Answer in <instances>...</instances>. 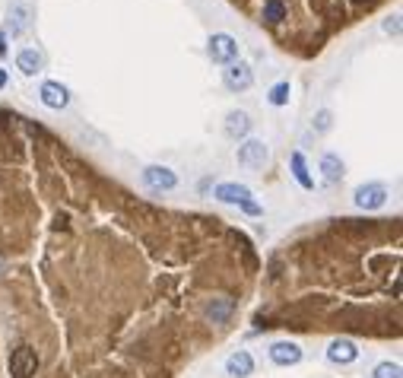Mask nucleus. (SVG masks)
Here are the masks:
<instances>
[{
  "label": "nucleus",
  "instance_id": "1",
  "mask_svg": "<svg viewBox=\"0 0 403 378\" xmlns=\"http://www.w3.org/2000/svg\"><path fill=\"white\" fill-rule=\"evenodd\" d=\"M216 200H223V204H239L245 213H251V216H257V213H264L261 207L251 200V188L248 184H235V182H225L216 188Z\"/></svg>",
  "mask_w": 403,
  "mask_h": 378
},
{
  "label": "nucleus",
  "instance_id": "2",
  "mask_svg": "<svg viewBox=\"0 0 403 378\" xmlns=\"http://www.w3.org/2000/svg\"><path fill=\"white\" fill-rule=\"evenodd\" d=\"M38 353L29 347V343H19V347L10 353V375L13 378H35L38 372Z\"/></svg>",
  "mask_w": 403,
  "mask_h": 378
},
{
  "label": "nucleus",
  "instance_id": "3",
  "mask_svg": "<svg viewBox=\"0 0 403 378\" xmlns=\"http://www.w3.org/2000/svg\"><path fill=\"white\" fill-rule=\"evenodd\" d=\"M388 184L381 182H368V184H359L356 194H352V200H356L359 210H381V207L388 204Z\"/></svg>",
  "mask_w": 403,
  "mask_h": 378
},
{
  "label": "nucleus",
  "instance_id": "4",
  "mask_svg": "<svg viewBox=\"0 0 403 378\" xmlns=\"http://www.w3.org/2000/svg\"><path fill=\"white\" fill-rule=\"evenodd\" d=\"M207 54L216 64H232L235 54H239V42L232 35H225V32H216V35H209V42H207Z\"/></svg>",
  "mask_w": 403,
  "mask_h": 378
},
{
  "label": "nucleus",
  "instance_id": "5",
  "mask_svg": "<svg viewBox=\"0 0 403 378\" xmlns=\"http://www.w3.org/2000/svg\"><path fill=\"white\" fill-rule=\"evenodd\" d=\"M235 159H239V166H245V169H264V162L270 159V150L264 140H248V144L239 146Z\"/></svg>",
  "mask_w": 403,
  "mask_h": 378
},
{
  "label": "nucleus",
  "instance_id": "6",
  "mask_svg": "<svg viewBox=\"0 0 403 378\" xmlns=\"http://www.w3.org/2000/svg\"><path fill=\"white\" fill-rule=\"evenodd\" d=\"M223 80H225V86H229L232 92H245V89H251L254 74H251V67H248L245 61H232L229 67L223 70Z\"/></svg>",
  "mask_w": 403,
  "mask_h": 378
},
{
  "label": "nucleus",
  "instance_id": "7",
  "mask_svg": "<svg viewBox=\"0 0 403 378\" xmlns=\"http://www.w3.org/2000/svg\"><path fill=\"white\" fill-rule=\"evenodd\" d=\"M143 184L153 191H172L178 184V175L169 166H146L143 169Z\"/></svg>",
  "mask_w": 403,
  "mask_h": 378
},
{
  "label": "nucleus",
  "instance_id": "8",
  "mask_svg": "<svg viewBox=\"0 0 403 378\" xmlns=\"http://www.w3.org/2000/svg\"><path fill=\"white\" fill-rule=\"evenodd\" d=\"M327 359L334 366H350L359 359V347L350 341V337H336V341H330L327 347Z\"/></svg>",
  "mask_w": 403,
  "mask_h": 378
},
{
  "label": "nucleus",
  "instance_id": "9",
  "mask_svg": "<svg viewBox=\"0 0 403 378\" xmlns=\"http://www.w3.org/2000/svg\"><path fill=\"white\" fill-rule=\"evenodd\" d=\"M270 359L277 366H299L302 363V347L292 341H277L270 347Z\"/></svg>",
  "mask_w": 403,
  "mask_h": 378
},
{
  "label": "nucleus",
  "instance_id": "10",
  "mask_svg": "<svg viewBox=\"0 0 403 378\" xmlns=\"http://www.w3.org/2000/svg\"><path fill=\"white\" fill-rule=\"evenodd\" d=\"M254 372V356L248 353V350H235V353H229V359H225V375L229 378H248Z\"/></svg>",
  "mask_w": 403,
  "mask_h": 378
},
{
  "label": "nucleus",
  "instance_id": "11",
  "mask_svg": "<svg viewBox=\"0 0 403 378\" xmlns=\"http://www.w3.org/2000/svg\"><path fill=\"white\" fill-rule=\"evenodd\" d=\"M7 19H10V32L23 35V32H29V26H32V7L23 3V0H16V3H10Z\"/></svg>",
  "mask_w": 403,
  "mask_h": 378
},
{
  "label": "nucleus",
  "instance_id": "12",
  "mask_svg": "<svg viewBox=\"0 0 403 378\" xmlns=\"http://www.w3.org/2000/svg\"><path fill=\"white\" fill-rule=\"evenodd\" d=\"M42 102H45L48 108H67L70 105V92H67V86H60V83H54V80H48V83H42Z\"/></svg>",
  "mask_w": 403,
  "mask_h": 378
},
{
  "label": "nucleus",
  "instance_id": "13",
  "mask_svg": "<svg viewBox=\"0 0 403 378\" xmlns=\"http://www.w3.org/2000/svg\"><path fill=\"white\" fill-rule=\"evenodd\" d=\"M16 67L23 70L26 76L42 74V67H45V54L35 51V48H23V51L16 54Z\"/></svg>",
  "mask_w": 403,
  "mask_h": 378
},
{
  "label": "nucleus",
  "instance_id": "14",
  "mask_svg": "<svg viewBox=\"0 0 403 378\" xmlns=\"http://www.w3.org/2000/svg\"><path fill=\"white\" fill-rule=\"evenodd\" d=\"M248 130H251V118L245 112H229V118H225V134L232 140H241V137H248Z\"/></svg>",
  "mask_w": 403,
  "mask_h": 378
},
{
  "label": "nucleus",
  "instance_id": "15",
  "mask_svg": "<svg viewBox=\"0 0 403 378\" xmlns=\"http://www.w3.org/2000/svg\"><path fill=\"white\" fill-rule=\"evenodd\" d=\"M232 311H235V302H232V299H213V302L207 305V318L213 325H225Z\"/></svg>",
  "mask_w": 403,
  "mask_h": 378
},
{
  "label": "nucleus",
  "instance_id": "16",
  "mask_svg": "<svg viewBox=\"0 0 403 378\" xmlns=\"http://www.w3.org/2000/svg\"><path fill=\"white\" fill-rule=\"evenodd\" d=\"M321 172H324V182L334 184L343 178V159L334 156V153H324L321 156Z\"/></svg>",
  "mask_w": 403,
  "mask_h": 378
},
{
  "label": "nucleus",
  "instance_id": "17",
  "mask_svg": "<svg viewBox=\"0 0 403 378\" xmlns=\"http://www.w3.org/2000/svg\"><path fill=\"white\" fill-rule=\"evenodd\" d=\"M289 166H292L295 182H299L305 191H311L314 188V178H311V172H308V166H305V156H302V153H292V156H289Z\"/></svg>",
  "mask_w": 403,
  "mask_h": 378
},
{
  "label": "nucleus",
  "instance_id": "18",
  "mask_svg": "<svg viewBox=\"0 0 403 378\" xmlns=\"http://www.w3.org/2000/svg\"><path fill=\"white\" fill-rule=\"evenodd\" d=\"M283 16H286L283 0H267V3H264V23L277 26V23H283Z\"/></svg>",
  "mask_w": 403,
  "mask_h": 378
},
{
  "label": "nucleus",
  "instance_id": "19",
  "mask_svg": "<svg viewBox=\"0 0 403 378\" xmlns=\"http://www.w3.org/2000/svg\"><path fill=\"white\" fill-rule=\"evenodd\" d=\"M372 378H403V369H400V363H378L375 366V372H372Z\"/></svg>",
  "mask_w": 403,
  "mask_h": 378
},
{
  "label": "nucleus",
  "instance_id": "20",
  "mask_svg": "<svg viewBox=\"0 0 403 378\" xmlns=\"http://www.w3.org/2000/svg\"><path fill=\"white\" fill-rule=\"evenodd\" d=\"M289 96H292V86L289 83H277L273 89H270V105H286L289 102Z\"/></svg>",
  "mask_w": 403,
  "mask_h": 378
},
{
  "label": "nucleus",
  "instance_id": "21",
  "mask_svg": "<svg viewBox=\"0 0 403 378\" xmlns=\"http://www.w3.org/2000/svg\"><path fill=\"white\" fill-rule=\"evenodd\" d=\"M330 128H334V114H330L327 108H321V112L314 114V130H318V134H327Z\"/></svg>",
  "mask_w": 403,
  "mask_h": 378
},
{
  "label": "nucleus",
  "instance_id": "22",
  "mask_svg": "<svg viewBox=\"0 0 403 378\" xmlns=\"http://www.w3.org/2000/svg\"><path fill=\"white\" fill-rule=\"evenodd\" d=\"M384 32H388V35H400V16H388V19H384Z\"/></svg>",
  "mask_w": 403,
  "mask_h": 378
},
{
  "label": "nucleus",
  "instance_id": "23",
  "mask_svg": "<svg viewBox=\"0 0 403 378\" xmlns=\"http://www.w3.org/2000/svg\"><path fill=\"white\" fill-rule=\"evenodd\" d=\"M0 86H7V74H0Z\"/></svg>",
  "mask_w": 403,
  "mask_h": 378
},
{
  "label": "nucleus",
  "instance_id": "24",
  "mask_svg": "<svg viewBox=\"0 0 403 378\" xmlns=\"http://www.w3.org/2000/svg\"><path fill=\"white\" fill-rule=\"evenodd\" d=\"M0 51H7V45H3V35H0Z\"/></svg>",
  "mask_w": 403,
  "mask_h": 378
},
{
  "label": "nucleus",
  "instance_id": "25",
  "mask_svg": "<svg viewBox=\"0 0 403 378\" xmlns=\"http://www.w3.org/2000/svg\"><path fill=\"white\" fill-rule=\"evenodd\" d=\"M352 3H366V0H352Z\"/></svg>",
  "mask_w": 403,
  "mask_h": 378
},
{
  "label": "nucleus",
  "instance_id": "26",
  "mask_svg": "<svg viewBox=\"0 0 403 378\" xmlns=\"http://www.w3.org/2000/svg\"><path fill=\"white\" fill-rule=\"evenodd\" d=\"M0 267H3V257H0Z\"/></svg>",
  "mask_w": 403,
  "mask_h": 378
}]
</instances>
